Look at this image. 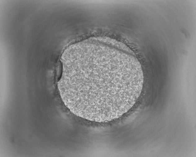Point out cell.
Returning <instances> with one entry per match:
<instances>
[{
    "mask_svg": "<svg viewBox=\"0 0 196 157\" xmlns=\"http://www.w3.org/2000/svg\"><path fill=\"white\" fill-rule=\"evenodd\" d=\"M58 83L66 106L76 115L105 122L118 118L141 93V65L126 45L114 40H87L70 46L62 57Z\"/></svg>",
    "mask_w": 196,
    "mask_h": 157,
    "instance_id": "1",
    "label": "cell"
}]
</instances>
